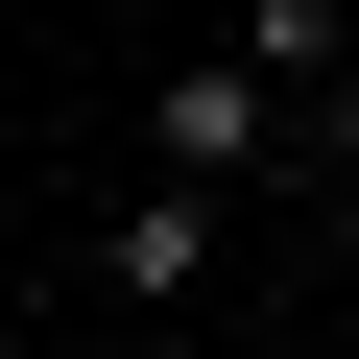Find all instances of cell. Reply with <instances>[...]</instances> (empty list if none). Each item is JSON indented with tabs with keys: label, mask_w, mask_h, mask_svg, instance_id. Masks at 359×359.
I'll return each instance as SVG.
<instances>
[{
	"label": "cell",
	"mask_w": 359,
	"mask_h": 359,
	"mask_svg": "<svg viewBox=\"0 0 359 359\" xmlns=\"http://www.w3.org/2000/svg\"><path fill=\"white\" fill-rule=\"evenodd\" d=\"M311 168H335V192H359V72H335V120H311Z\"/></svg>",
	"instance_id": "3957f363"
},
{
	"label": "cell",
	"mask_w": 359,
	"mask_h": 359,
	"mask_svg": "<svg viewBox=\"0 0 359 359\" xmlns=\"http://www.w3.org/2000/svg\"><path fill=\"white\" fill-rule=\"evenodd\" d=\"M192 264H216V192H192V168H168V192H144V216L96 240V287H120V311H168V287H192Z\"/></svg>",
	"instance_id": "7a4b0ae2"
},
{
	"label": "cell",
	"mask_w": 359,
	"mask_h": 359,
	"mask_svg": "<svg viewBox=\"0 0 359 359\" xmlns=\"http://www.w3.org/2000/svg\"><path fill=\"white\" fill-rule=\"evenodd\" d=\"M264 144H287V72L264 48H192V72H168V168H192V192H240Z\"/></svg>",
	"instance_id": "6da1fadb"
}]
</instances>
